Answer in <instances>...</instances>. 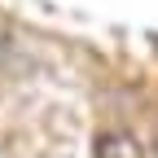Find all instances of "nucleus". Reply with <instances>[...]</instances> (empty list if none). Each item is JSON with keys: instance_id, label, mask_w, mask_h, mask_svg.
Returning <instances> with one entry per match:
<instances>
[{"instance_id": "f257e3e1", "label": "nucleus", "mask_w": 158, "mask_h": 158, "mask_svg": "<svg viewBox=\"0 0 158 158\" xmlns=\"http://www.w3.org/2000/svg\"><path fill=\"white\" fill-rule=\"evenodd\" d=\"M97 158H141V149L127 132H101L97 136Z\"/></svg>"}]
</instances>
